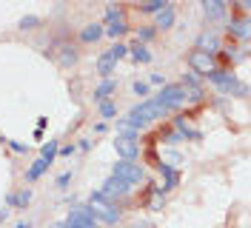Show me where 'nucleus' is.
Listing matches in <instances>:
<instances>
[{
  "label": "nucleus",
  "instance_id": "obj_29",
  "mask_svg": "<svg viewBox=\"0 0 251 228\" xmlns=\"http://www.w3.org/2000/svg\"><path fill=\"white\" fill-rule=\"evenodd\" d=\"M163 205H166V194H163L160 188H154V194L149 200V208H151V211H163Z\"/></svg>",
  "mask_w": 251,
  "mask_h": 228
},
{
  "label": "nucleus",
  "instance_id": "obj_15",
  "mask_svg": "<svg viewBox=\"0 0 251 228\" xmlns=\"http://www.w3.org/2000/svg\"><path fill=\"white\" fill-rule=\"evenodd\" d=\"M203 12H205L208 20H220V17H226V3H223V0H205Z\"/></svg>",
  "mask_w": 251,
  "mask_h": 228
},
{
  "label": "nucleus",
  "instance_id": "obj_35",
  "mask_svg": "<svg viewBox=\"0 0 251 228\" xmlns=\"http://www.w3.org/2000/svg\"><path fill=\"white\" fill-rule=\"evenodd\" d=\"M69 182H72V171H63V174H57V180H54V185H57V188H66Z\"/></svg>",
  "mask_w": 251,
  "mask_h": 228
},
{
  "label": "nucleus",
  "instance_id": "obj_16",
  "mask_svg": "<svg viewBox=\"0 0 251 228\" xmlns=\"http://www.w3.org/2000/svg\"><path fill=\"white\" fill-rule=\"evenodd\" d=\"M174 17H177V15H174V6H172V3H169V6H166L163 12H157V23H154V31H157V29H163V31H166V29H172V26H174Z\"/></svg>",
  "mask_w": 251,
  "mask_h": 228
},
{
  "label": "nucleus",
  "instance_id": "obj_14",
  "mask_svg": "<svg viewBox=\"0 0 251 228\" xmlns=\"http://www.w3.org/2000/svg\"><path fill=\"white\" fill-rule=\"evenodd\" d=\"M29 203H31V191L29 188H20V191H15V194L6 197V205H9V208H26Z\"/></svg>",
  "mask_w": 251,
  "mask_h": 228
},
{
  "label": "nucleus",
  "instance_id": "obj_39",
  "mask_svg": "<svg viewBox=\"0 0 251 228\" xmlns=\"http://www.w3.org/2000/svg\"><path fill=\"white\" fill-rule=\"evenodd\" d=\"M94 131H97V134H103V131H106V123H103V120L94 123Z\"/></svg>",
  "mask_w": 251,
  "mask_h": 228
},
{
  "label": "nucleus",
  "instance_id": "obj_6",
  "mask_svg": "<svg viewBox=\"0 0 251 228\" xmlns=\"http://www.w3.org/2000/svg\"><path fill=\"white\" fill-rule=\"evenodd\" d=\"M208 83H214V86H217V89L223 91V94H231V91H234L237 86H240V80H237L234 72H220V69L208 75Z\"/></svg>",
  "mask_w": 251,
  "mask_h": 228
},
{
  "label": "nucleus",
  "instance_id": "obj_38",
  "mask_svg": "<svg viewBox=\"0 0 251 228\" xmlns=\"http://www.w3.org/2000/svg\"><path fill=\"white\" fill-rule=\"evenodd\" d=\"M75 152H77V146H63V149H57V154H63V157H72Z\"/></svg>",
  "mask_w": 251,
  "mask_h": 228
},
{
  "label": "nucleus",
  "instance_id": "obj_21",
  "mask_svg": "<svg viewBox=\"0 0 251 228\" xmlns=\"http://www.w3.org/2000/svg\"><path fill=\"white\" fill-rule=\"evenodd\" d=\"M228 34H234L240 40H249V34H251L249 20H231V23H228Z\"/></svg>",
  "mask_w": 251,
  "mask_h": 228
},
{
  "label": "nucleus",
  "instance_id": "obj_31",
  "mask_svg": "<svg viewBox=\"0 0 251 228\" xmlns=\"http://www.w3.org/2000/svg\"><path fill=\"white\" fill-rule=\"evenodd\" d=\"M3 143H9V149L17 154H26L29 152V143H20V140H3Z\"/></svg>",
  "mask_w": 251,
  "mask_h": 228
},
{
  "label": "nucleus",
  "instance_id": "obj_33",
  "mask_svg": "<svg viewBox=\"0 0 251 228\" xmlns=\"http://www.w3.org/2000/svg\"><path fill=\"white\" fill-rule=\"evenodd\" d=\"M37 23H40V17H34V15H26L23 20H20V29H23V31H26V29H34Z\"/></svg>",
  "mask_w": 251,
  "mask_h": 228
},
{
  "label": "nucleus",
  "instance_id": "obj_5",
  "mask_svg": "<svg viewBox=\"0 0 251 228\" xmlns=\"http://www.w3.org/2000/svg\"><path fill=\"white\" fill-rule=\"evenodd\" d=\"M188 66L197 77H208L211 72H217V60L211 54H205V51H197V49L188 54Z\"/></svg>",
  "mask_w": 251,
  "mask_h": 228
},
{
  "label": "nucleus",
  "instance_id": "obj_27",
  "mask_svg": "<svg viewBox=\"0 0 251 228\" xmlns=\"http://www.w3.org/2000/svg\"><path fill=\"white\" fill-rule=\"evenodd\" d=\"M57 149H60V143H57V140H49L46 146L40 149V160L51 163V160H54V154H57Z\"/></svg>",
  "mask_w": 251,
  "mask_h": 228
},
{
  "label": "nucleus",
  "instance_id": "obj_7",
  "mask_svg": "<svg viewBox=\"0 0 251 228\" xmlns=\"http://www.w3.org/2000/svg\"><path fill=\"white\" fill-rule=\"evenodd\" d=\"M66 220H69V223H75V226H80V228H100V223L89 214V205H75V208L69 211Z\"/></svg>",
  "mask_w": 251,
  "mask_h": 228
},
{
  "label": "nucleus",
  "instance_id": "obj_2",
  "mask_svg": "<svg viewBox=\"0 0 251 228\" xmlns=\"http://www.w3.org/2000/svg\"><path fill=\"white\" fill-rule=\"evenodd\" d=\"M89 214L97 223H106V226H117L120 223V208H114L111 203H106V197L100 191H94L89 197Z\"/></svg>",
  "mask_w": 251,
  "mask_h": 228
},
{
  "label": "nucleus",
  "instance_id": "obj_9",
  "mask_svg": "<svg viewBox=\"0 0 251 228\" xmlns=\"http://www.w3.org/2000/svg\"><path fill=\"white\" fill-rule=\"evenodd\" d=\"M131 191V185L128 182H123V180H117V177H109V180L103 182V188H100V194L106 200H114V197H126Z\"/></svg>",
  "mask_w": 251,
  "mask_h": 228
},
{
  "label": "nucleus",
  "instance_id": "obj_19",
  "mask_svg": "<svg viewBox=\"0 0 251 228\" xmlns=\"http://www.w3.org/2000/svg\"><path fill=\"white\" fill-rule=\"evenodd\" d=\"M111 91H117V80H103V83H100V86H97V89H94V100H97V103H103V100H109V94Z\"/></svg>",
  "mask_w": 251,
  "mask_h": 228
},
{
  "label": "nucleus",
  "instance_id": "obj_36",
  "mask_svg": "<svg viewBox=\"0 0 251 228\" xmlns=\"http://www.w3.org/2000/svg\"><path fill=\"white\" fill-rule=\"evenodd\" d=\"M183 140H186V137H183V131H177V128L166 134V143H183Z\"/></svg>",
  "mask_w": 251,
  "mask_h": 228
},
{
  "label": "nucleus",
  "instance_id": "obj_8",
  "mask_svg": "<svg viewBox=\"0 0 251 228\" xmlns=\"http://www.w3.org/2000/svg\"><path fill=\"white\" fill-rule=\"evenodd\" d=\"M114 152L120 154L123 160L134 163L137 154H140V146H137V140H131V137H117V140H114Z\"/></svg>",
  "mask_w": 251,
  "mask_h": 228
},
{
  "label": "nucleus",
  "instance_id": "obj_32",
  "mask_svg": "<svg viewBox=\"0 0 251 228\" xmlns=\"http://www.w3.org/2000/svg\"><path fill=\"white\" fill-rule=\"evenodd\" d=\"M131 91L140 94V97H146V94H149V83H146V80H134V83H131Z\"/></svg>",
  "mask_w": 251,
  "mask_h": 228
},
{
  "label": "nucleus",
  "instance_id": "obj_17",
  "mask_svg": "<svg viewBox=\"0 0 251 228\" xmlns=\"http://www.w3.org/2000/svg\"><path fill=\"white\" fill-rule=\"evenodd\" d=\"M114 69H117V63L111 60L109 54H100V57H97V66H94V72H97V75L103 77V80H109Z\"/></svg>",
  "mask_w": 251,
  "mask_h": 228
},
{
  "label": "nucleus",
  "instance_id": "obj_24",
  "mask_svg": "<svg viewBox=\"0 0 251 228\" xmlns=\"http://www.w3.org/2000/svg\"><path fill=\"white\" fill-rule=\"evenodd\" d=\"M97 117H103V123L111 120V117H117V106H114L111 100H103V103H97Z\"/></svg>",
  "mask_w": 251,
  "mask_h": 228
},
{
  "label": "nucleus",
  "instance_id": "obj_10",
  "mask_svg": "<svg viewBox=\"0 0 251 228\" xmlns=\"http://www.w3.org/2000/svg\"><path fill=\"white\" fill-rule=\"evenodd\" d=\"M197 51H205V54H217L220 51V37L214 34V31H203L200 37H197Z\"/></svg>",
  "mask_w": 251,
  "mask_h": 228
},
{
  "label": "nucleus",
  "instance_id": "obj_13",
  "mask_svg": "<svg viewBox=\"0 0 251 228\" xmlns=\"http://www.w3.org/2000/svg\"><path fill=\"white\" fill-rule=\"evenodd\" d=\"M157 168H160V174H163V185H157V188L166 194V191H172L174 185H177V171H174L172 166H166V163H160Z\"/></svg>",
  "mask_w": 251,
  "mask_h": 228
},
{
  "label": "nucleus",
  "instance_id": "obj_12",
  "mask_svg": "<svg viewBox=\"0 0 251 228\" xmlns=\"http://www.w3.org/2000/svg\"><path fill=\"white\" fill-rule=\"evenodd\" d=\"M103 37V23H86L80 29V43H97Z\"/></svg>",
  "mask_w": 251,
  "mask_h": 228
},
{
  "label": "nucleus",
  "instance_id": "obj_40",
  "mask_svg": "<svg viewBox=\"0 0 251 228\" xmlns=\"http://www.w3.org/2000/svg\"><path fill=\"white\" fill-rule=\"evenodd\" d=\"M15 228H29V223H17V226Z\"/></svg>",
  "mask_w": 251,
  "mask_h": 228
},
{
  "label": "nucleus",
  "instance_id": "obj_28",
  "mask_svg": "<svg viewBox=\"0 0 251 228\" xmlns=\"http://www.w3.org/2000/svg\"><path fill=\"white\" fill-rule=\"evenodd\" d=\"M166 6H169L166 0H149V3H143L140 6V12L143 15H157V12H163Z\"/></svg>",
  "mask_w": 251,
  "mask_h": 228
},
{
  "label": "nucleus",
  "instance_id": "obj_30",
  "mask_svg": "<svg viewBox=\"0 0 251 228\" xmlns=\"http://www.w3.org/2000/svg\"><path fill=\"white\" fill-rule=\"evenodd\" d=\"M123 17V12H120V6H114V3H109L106 6V23H111V20H120Z\"/></svg>",
  "mask_w": 251,
  "mask_h": 228
},
{
  "label": "nucleus",
  "instance_id": "obj_18",
  "mask_svg": "<svg viewBox=\"0 0 251 228\" xmlns=\"http://www.w3.org/2000/svg\"><path fill=\"white\" fill-rule=\"evenodd\" d=\"M128 31V26H126V20L120 17V20H111V23H103V34H109L111 40H117L120 34H126Z\"/></svg>",
  "mask_w": 251,
  "mask_h": 228
},
{
  "label": "nucleus",
  "instance_id": "obj_22",
  "mask_svg": "<svg viewBox=\"0 0 251 228\" xmlns=\"http://www.w3.org/2000/svg\"><path fill=\"white\" fill-rule=\"evenodd\" d=\"M128 54H131V60L134 63H149L151 60V51H149L143 43H131L128 46Z\"/></svg>",
  "mask_w": 251,
  "mask_h": 228
},
{
  "label": "nucleus",
  "instance_id": "obj_3",
  "mask_svg": "<svg viewBox=\"0 0 251 228\" xmlns=\"http://www.w3.org/2000/svg\"><path fill=\"white\" fill-rule=\"evenodd\" d=\"M111 177H117V180L128 182V185H134V182H143V180H146V171H143L140 163L120 160V163H114V168H111Z\"/></svg>",
  "mask_w": 251,
  "mask_h": 228
},
{
  "label": "nucleus",
  "instance_id": "obj_20",
  "mask_svg": "<svg viewBox=\"0 0 251 228\" xmlns=\"http://www.w3.org/2000/svg\"><path fill=\"white\" fill-rule=\"evenodd\" d=\"M49 166H51V163H46V160H40V157H37V160L29 166V171H26V182L40 180V177H43V171H46Z\"/></svg>",
  "mask_w": 251,
  "mask_h": 228
},
{
  "label": "nucleus",
  "instance_id": "obj_37",
  "mask_svg": "<svg viewBox=\"0 0 251 228\" xmlns=\"http://www.w3.org/2000/svg\"><path fill=\"white\" fill-rule=\"evenodd\" d=\"M149 83H151V86H166V77L160 75V72H151V77H149Z\"/></svg>",
  "mask_w": 251,
  "mask_h": 228
},
{
  "label": "nucleus",
  "instance_id": "obj_1",
  "mask_svg": "<svg viewBox=\"0 0 251 228\" xmlns=\"http://www.w3.org/2000/svg\"><path fill=\"white\" fill-rule=\"evenodd\" d=\"M169 111L160 106L157 100H143V103H137V106L128 111V117L126 120L131 123V126H137V128H146L149 123H154V120H160V117H166Z\"/></svg>",
  "mask_w": 251,
  "mask_h": 228
},
{
  "label": "nucleus",
  "instance_id": "obj_26",
  "mask_svg": "<svg viewBox=\"0 0 251 228\" xmlns=\"http://www.w3.org/2000/svg\"><path fill=\"white\" fill-rule=\"evenodd\" d=\"M180 86H183V89H191V91H200V86H203V80H200V77L194 75V72H186V75H183V83H180Z\"/></svg>",
  "mask_w": 251,
  "mask_h": 228
},
{
  "label": "nucleus",
  "instance_id": "obj_34",
  "mask_svg": "<svg viewBox=\"0 0 251 228\" xmlns=\"http://www.w3.org/2000/svg\"><path fill=\"white\" fill-rule=\"evenodd\" d=\"M151 37H154V29H137V43H149V40H151Z\"/></svg>",
  "mask_w": 251,
  "mask_h": 228
},
{
  "label": "nucleus",
  "instance_id": "obj_23",
  "mask_svg": "<svg viewBox=\"0 0 251 228\" xmlns=\"http://www.w3.org/2000/svg\"><path fill=\"white\" fill-rule=\"evenodd\" d=\"M137 134H140V128L137 126H131V123L126 120H117V137H131V140H137Z\"/></svg>",
  "mask_w": 251,
  "mask_h": 228
},
{
  "label": "nucleus",
  "instance_id": "obj_4",
  "mask_svg": "<svg viewBox=\"0 0 251 228\" xmlns=\"http://www.w3.org/2000/svg\"><path fill=\"white\" fill-rule=\"evenodd\" d=\"M154 100H157V103H160L163 108H166V111H172V108H180L183 103H186V89H183L180 83H177V86H163V89H160V94H157Z\"/></svg>",
  "mask_w": 251,
  "mask_h": 228
},
{
  "label": "nucleus",
  "instance_id": "obj_25",
  "mask_svg": "<svg viewBox=\"0 0 251 228\" xmlns=\"http://www.w3.org/2000/svg\"><path fill=\"white\" fill-rule=\"evenodd\" d=\"M106 54H109L114 63H117V60H123V57H128V46L120 43V40H114V43H111V49L106 51Z\"/></svg>",
  "mask_w": 251,
  "mask_h": 228
},
{
  "label": "nucleus",
  "instance_id": "obj_11",
  "mask_svg": "<svg viewBox=\"0 0 251 228\" xmlns=\"http://www.w3.org/2000/svg\"><path fill=\"white\" fill-rule=\"evenodd\" d=\"M54 54H57V63H60L63 69H69V66H75V63H77V49H75L72 43H60Z\"/></svg>",
  "mask_w": 251,
  "mask_h": 228
}]
</instances>
